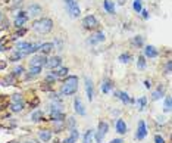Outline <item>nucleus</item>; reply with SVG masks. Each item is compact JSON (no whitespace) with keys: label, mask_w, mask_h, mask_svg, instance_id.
<instances>
[{"label":"nucleus","mask_w":172,"mask_h":143,"mask_svg":"<svg viewBox=\"0 0 172 143\" xmlns=\"http://www.w3.org/2000/svg\"><path fill=\"white\" fill-rule=\"evenodd\" d=\"M5 50V46H3V40H0V52Z\"/></svg>","instance_id":"37998d69"},{"label":"nucleus","mask_w":172,"mask_h":143,"mask_svg":"<svg viewBox=\"0 0 172 143\" xmlns=\"http://www.w3.org/2000/svg\"><path fill=\"white\" fill-rule=\"evenodd\" d=\"M132 44L134 46H143V37L141 35H137V37H134V40H132Z\"/></svg>","instance_id":"473e14b6"},{"label":"nucleus","mask_w":172,"mask_h":143,"mask_svg":"<svg viewBox=\"0 0 172 143\" xmlns=\"http://www.w3.org/2000/svg\"><path fill=\"white\" fill-rule=\"evenodd\" d=\"M33 30L38 34H47L53 30V21L50 18H41L33 22Z\"/></svg>","instance_id":"f03ea898"},{"label":"nucleus","mask_w":172,"mask_h":143,"mask_svg":"<svg viewBox=\"0 0 172 143\" xmlns=\"http://www.w3.org/2000/svg\"><path fill=\"white\" fill-rule=\"evenodd\" d=\"M144 86H146V89H150V87H152V83H150L149 80H146V81H144Z\"/></svg>","instance_id":"79ce46f5"},{"label":"nucleus","mask_w":172,"mask_h":143,"mask_svg":"<svg viewBox=\"0 0 172 143\" xmlns=\"http://www.w3.org/2000/svg\"><path fill=\"white\" fill-rule=\"evenodd\" d=\"M50 118H52L53 121H63V118H65V115H63L62 112H52V115H50Z\"/></svg>","instance_id":"bb28decb"},{"label":"nucleus","mask_w":172,"mask_h":143,"mask_svg":"<svg viewBox=\"0 0 172 143\" xmlns=\"http://www.w3.org/2000/svg\"><path fill=\"white\" fill-rule=\"evenodd\" d=\"M115 96H116L118 99H121L124 103H134V102H135L134 99L130 97V94H128V93H125V92H116V93H115Z\"/></svg>","instance_id":"f8f14e48"},{"label":"nucleus","mask_w":172,"mask_h":143,"mask_svg":"<svg viewBox=\"0 0 172 143\" xmlns=\"http://www.w3.org/2000/svg\"><path fill=\"white\" fill-rule=\"evenodd\" d=\"M47 62V58L46 55H35L33 56V59L30 61V67L31 68H43Z\"/></svg>","instance_id":"39448f33"},{"label":"nucleus","mask_w":172,"mask_h":143,"mask_svg":"<svg viewBox=\"0 0 172 143\" xmlns=\"http://www.w3.org/2000/svg\"><path fill=\"white\" fill-rule=\"evenodd\" d=\"M112 87H113L112 81H110V80H105V81L102 83V92H103V93H109L110 90H112Z\"/></svg>","instance_id":"412c9836"},{"label":"nucleus","mask_w":172,"mask_h":143,"mask_svg":"<svg viewBox=\"0 0 172 143\" xmlns=\"http://www.w3.org/2000/svg\"><path fill=\"white\" fill-rule=\"evenodd\" d=\"M5 65H6V64H5V62H2V64H0V69H2V68H5Z\"/></svg>","instance_id":"c03bdc74"},{"label":"nucleus","mask_w":172,"mask_h":143,"mask_svg":"<svg viewBox=\"0 0 172 143\" xmlns=\"http://www.w3.org/2000/svg\"><path fill=\"white\" fill-rule=\"evenodd\" d=\"M107 130H109V124L105 123V121H100L99 123V128L97 131L94 133V139H96V143H102L105 136L107 134Z\"/></svg>","instance_id":"7ed1b4c3"},{"label":"nucleus","mask_w":172,"mask_h":143,"mask_svg":"<svg viewBox=\"0 0 172 143\" xmlns=\"http://www.w3.org/2000/svg\"><path fill=\"white\" fill-rule=\"evenodd\" d=\"M163 111H165V112H169V111H171V96H166V97H165Z\"/></svg>","instance_id":"c756f323"},{"label":"nucleus","mask_w":172,"mask_h":143,"mask_svg":"<svg viewBox=\"0 0 172 143\" xmlns=\"http://www.w3.org/2000/svg\"><path fill=\"white\" fill-rule=\"evenodd\" d=\"M110 143H124L122 139H113V140H110Z\"/></svg>","instance_id":"a19ab883"},{"label":"nucleus","mask_w":172,"mask_h":143,"mask_svg":"<svg viewBox=\"0 0 172 143\" xmlns=\"http://www.w3.org/2000/svg\"><path fill=\"white\" fill-rule=\"evenodd\" d=\"M137 67H138L140 69H144V68H146V61H144V58H143V56H140V58H138Z\"/></svg>","instance_id":"f704fd0d"},{"label":"nucleus","mask_w":172,"mask_h":143,"mask_svg":"<svg viewBox=\"0 0 172 143\" xmlns=\"http://www.w3.org/2000/svg\"><path fill=\"white\" fill-rule=\"evenodd\" d=\"M28 13H31V15H40L41 6H38V5H31V6L28 8Z\"/></svg>","instance_id":"5701e85b"},{"label":"nucleus","mask_w":172,"mask_h":143,"mask_svg":"<svg viewBox=\"0 0 172 143\" xmlns=\"http://www.w3.org/2000/svg\"><path fill=\"white\" fill-rule=\"evenodd\" d=\"M10 143H18V142H10Z\"/></svg>","instance_id":"de8ad7c7"},{"label":"nucleus","mask_w":172,"mask_h":143,"mask_svg":"<svg viewBox=\"0 0 172 143\" xmlns=\"http://www.w3.org/2000/svg\"><path fill=\"white\" fill-rule=\"evenodd\" d=\"M75 123H77V121H75V118H72V117L69 118V126H71V127H74Z\"/></svg>","instance_id":"58836bf2"},{"label":"nucleus","mask_w":172,"mask_h":143,"mask_svg":"<svg viewBox=\"0 0 172 143\" xmlns=\"http://www.w3.org/2000/svg\"><path fill=\"white\" fill-rule=\"evenodd\" d=\"M24 67H16L15 68V72H13V75H21V74H24Z\"/></svg>","instance_id":"c9c22d12"},{"label":"nucleus","mask_w":172,"mask_h":143,"mask_svg":"<svg viewBox=\"0 0 172 143\" xmlns=\"http://www.w3.org/2000/svg\"><path fill=\"white\" fill-rule=\"evenodd\" d=\"M53 47H55L53 43H43V44L40 46L41 55H47V53H50V52L53 50Z\"/></svg>","instance_id":"a211bd4d"},{"label":"nucleus","mask_w":172,"mask_h":143,"mask_svg":"<svg viewBox=\"0 0 172 143\" xmlns=\"http://www.w3.org/2000/svg\"><path fill=\"white\" fill-rule=\"evenodd\" d=\"M155 143H165V139L160 134H156L155 136Z\"/></svg>","instance_id":"e433bc0d"},{"label":"nucleus","mask_w":172,"mask_h":143,"mask_svg":"<svg viewBox=\"0 0 172 143\" xmlns=\"http://www.w3.org/2000/svg\"><path fill=\"white\" fill-rule=\"evenodd\" d=\"M27 19H28V16H27V13H25V12H18L16 19H15V27L21 28V27L27 22Z\"/></svg>","instance_id":"9b49d317"},{"label":"nucleus","mask_w":172,"mask_h":143,"mask_svg":"<svg viewBox=\"0 0 172 143\" xmlns=\"http://www.w3.org/2000/svg\"><path fill=\"white\" fill-rule=\"evenodd\" d=\"M74 108H75V112L77 114H80L81 117H84L85 115V109H84V105H82V102L78 99V97H75L74 101Z\"/></svg>","instance_id":"ddd939ff"},{"label":"nucleus","mask_w":172,"mask_h":143,"mask_svg":"<svg viewBox=\"0 0 172 143\" xmlns=\"http://www.w3.org/2000/svg\"><path fill=\"white\" fill-rule=\"evenodd\" d=\"M57 78V74H56V71H52V72H49L47 75H46V81H49V83H53V81H56Z\"/></svg>","instance_id":"cd10ccee"},{"label":"nucleus","mask_w":172,"mask_h":143,"mask_svg":"<svg viewBox=\"0 0 172 143\" xmlns=\"http://www.w3.org/2000/svg\"><path fill=\"white\" fill-rule=\"evenodd\" d=\"M105 40V34H103V31H99L97 34H94V35H91V38L88 40V43L90 44H96V43H100Z\"/></svg>","instance_id":"dca6fc26"},{"label":"nucleus","mask_w":172,"mask_h":143,"mask_svg":"<svg viewBox=\"0 0 172 143\" xmlns=\"http://www.w3.org/2000/svg\"><path fill=\"white\" fill-rule=\"evenodd\" d=\"M25 143H38V142H35V140H28V142H25Z\"/></svg>","instance_id":"a18cd8bd"},{"label":"nucleus","mask_w":172,"mask_h":143,"mask_svg":"<svg viewBox=\"0 0 172 143\" xmlns=\"http://www.w3.org/2000/svg\"><path fill=\"white\" fill-rule=\"evenodd\" d=\"M166 72H171V61H168L166 64Z\"/></svg>","instance_id":"ea45409f"},{"label":"nucleus","mask_w":172,"mask_h":143,"mask_svg":"<svg viewBox=\"0 0 172 143\" xmlns=\"http://www.w3.org/2000/svg\"><path fill=\"white\" fill-rule=\"evenodd\" d=\"M56 74H57V77H65V75H68V68H59L56 71Z\"/></svg>","instance_id":"72a5a7b5"},{"label":"nucleus","mask_w":172,"mask_h":143,"mask_svg":"<svg viewBox=\"0 0 172 143\" xmlns=\"http://www.w3.org/2000/svg\"><path fill=\"white\" fill-rule=\"evenodd\" d=\"M22 109H24V102L10 103V111H12V112H21Z\"/></svg>","instance_id":"4be33fe9"},{"label":"nucleus","mask_w":172,"mask_h":143,"mask_svg":"<svg viewBox=\"0 0 172 143\" xmlns=\"http://www.w3.org/2000/svg\"><path fill=\"white\" fill-rule=\"evenodd\" d=\"M31 119L35 121V123H37V121H43V112H41V111L33 112V114H31Z\"/></svg>","instance_id":"393cba45"},{"label":"nucleus","mask_w":172,"mask_h":143,"mask_svg":"<svg viewBox=\"0 0 172 143\" xmlns=\"http://www.w3.org/2000/svg\"><path fill=\"white\" fill-rule=\"evenodd\" d=\"M141 13H143V18H144V19H147L149 18V12L146 10V9H141Z\"/></svg>","instance_id":"4c0bfd02"},{"label":"nucleus","mask_w":172,"mask_h":143,"mask_svg":"<svg viewBox=\"0 0 172 143\" xmlns=\"http://www.w3.org/2000/svg\"><path fill=\"white\" fill-rule=\"evenodd\" d=\"M146 136H147V127H146V123H144V119H140L138 126H137L135 139H137V140H143Z\"/></svg>","instance_id":"423d86ee"},{"label":"nucleus","mask_w":172,"mask_h":143,"mask_svg":"<svg viewBox=\"0 0 172 143\" xmlns=\"http://www.w3.org/2000/svg\"><path fill=\"white\" fill-rule=\"evenodd\" d=\"M78 137H80L78 130H77V128H72V130H71V134H69V137H66L65 140H63V143H75L77 140H78Z\"/></svg>","instance_id":"4468645a"},{"label":"nucleus","mask_w":172,"mask_h":143,"mask_svg":"<svg viewBox=\"0 0 172 143\" xmlns=\"http://www.w3.org/2000/svg\"><path fill=\"white\" fill-rule=\"evenodd\" d=\"M144 55L147 58H156L157 56V50H156L155 46H146L144 47Z\"/></svg>","instance_id":"f3484780"},{"label":"nucleus","mask_w":172,"mask_h":143,"mask_svg":"<svg viewBox=\"0 0 172 143\" xmlns=\"http://www.w3.org/2000/svg\"><path fill=\"white\" fill-rule=\"evenodd\" d=\"M119 61H121L122 64H128V62L131 61V55H130V53H122V55L119 56Z\"/></svg>","instance_id":"c85d7f7f"},{"label":"nucleus","mask_w":172,"mask_h":143,"mask_svg":"<svg viewBox=\"0 0 172 143\" xmlns=\"http://www.w3.org/2000/svg\"><path fill=\"white\" fill-rule=\"evenodd\" d=\"M60 62H62V59L59 58V56H53V58H50L49 61L46 62L44 67L49 68V69H56V68L60 65Z\"/></svg>","instance_id":"9d476101"},{"label":"nucleus","mask_w":172,"mask_h":143,"mask_svg":"<svg viewBox=\"0 0 172 143\" xmlns=\"http://www.w3.org/2000/svg\"><path fill=\"white\" fill-rule=\"evenodd\" d=\"M93 140H94V131L87 130L85 134H84V139H82V143H93Z\"/></svg>","instance_id":"6ab92c4d"},{"label":"nucleus","mask_w":172,"mask_h":143,"mask_svg":"<svg viewBox=\"0 0 172 143\" xmlns=\"http://www.w3.org/2000/svg\"><path fill=\"white\" fill-rule=\"evenodd\" d=\"M103 6H105V9H106L109 13H115V5L110 0H105L103 2Z\"/></svg>","instance_id":"b1692460"},{"label":"nucleus","mask_w":172,"mask_h":143,"mask_svg":"<svg viewBox=\"0 0 172 143\" xmlns=\"http://www.w3.org/2000/svg\"><path fill=\"white\" fill-rule=\"evenodd\" d=\"M65 5L66 8H68V12H69V15L72 18H78L80 16V6H78V3H77V0H65Z\"/></svg>","instance_id":"20e7f679"},{"label":"nucleus","mask_w":172,"mask_h":143,"mask_svg":"<svg viewBox=\"0 0 172 143\" xmlns=\"http://www.w3.org/2000/svg\"><path fill=\"white\" fill-rule=\"evenodd\" d=\"M38 137H40L41 142H50V139H52V131L50 130H40L38 131Z\"/></svg>","instance_id":"2eb2a0df"},{"label":"nucleus","mask_w":172,"mask_h":143,"mask_svg":"<svg viewBox=\"0 0 172 143\" xmlns=\"http://www.w3.org/2000/svg\"><path fill=\"white\" fill-rule=\"evenodd\" d=\"M82 25L85 27V28H88V30H94V28L99 27V21L96 19V16L88 15V16H85L82 19Z\"/></svg>","instance_id":"0eeeda50"},{"label":"nucleus","mask_w":172,"mask_h":143,"mask_svg":"<svg viewBox=\"0 0 172 143\" xmlns=\"http://www.w3.org/2000/svg\"><path fill=\"white\" fill-rule=\"evenodd\" d=\"M146 105H147V99H146L144 96H141L138 101H137V106H138V109L143 111L144 108H146Z\"/></svg>","instance_id":"a878e982"},{"label":"nucleus","mask_w":172,"mask_h":143,"mask_svg":"<svg viewBox=\"0 0 172 143\" xmlns=\"http://www.w3.org/2000/svg\"><path fill=\"white\" fill-rule=\"evenodd\" d=\"M115 130H116V133H119V134H125V133L128 131L127 123H125L124 119H121V118H118L116 123H115Z\"/></svg>","instance_id":"1a4fd4ad"},{"label":"nucleus","mask_w":172,"mask_h":143,"mask_svg":"<svg viewBox=\"0 0 172 143\" xmlns=\"http://www.w3.org/2000/svg\"><path fill=\"white\" fill-rule=\"evenodd\" d=\"M85 92H87L88 101L91 102L94 99V86H93V81H91L90 77H85Z\"/></svg>","instance_id":"6e6552de"},{"label":"nucleus","mask_w":172,"mask_h":143,"mask_svg":"<svg viewBox=\"0 0 172 143\" xmlns=\"http://www.w3.org/2000/svg\"><path fill=\"white\" fill-rule=\"evenodd\" d=\"M132 8H134V10H135L137 13H140V12H141V0H134Z\"/></svg>","instance_id":"2f4dec72"},{"label":"nucleus","mask_w":172,"mask_h":143,"mask_svg":"<svg viewBox=\"0 0 172 143\" xmlns=\"http://www.w3.org/2000/svg\"><path fill=\"white\" fill-rule=\"evenodd\" d=\"M163 92H165V87H163V86H159V87H157V90L153 92V94H152V99H153V101H159V99L162 97Z\"/></svg>","instance_id":"aec40b11"},{"label":"nucleus","mask_w":172,"mask_h":143,"mask_svg":"<svg viewBox=\"0 0 172 143\" xmlns=\"http://www.w3.org/2000/svg\"><path fill=\"white\" fill-rule=\"evenodd\" d=\"M2 19H3V15H2V13H0V21H2Z\"/></svg>","instance_id":"49530a36"},{"label":"nucleus","mask_w":172,"mask_h":143,"mask_svg":"<svg viewBox=\"0 0 172 143\" xmlns=\"http://www.w3.org/2000/svg\"><path fill=\"white\" fill-rule=\"evenodd\" d=\"M78 90V77L77 75H69L66 78V81L62 84L60 89V94L63 96H72Z\"/></svg>","instance_id":"f257e3e1"},{"label":"nucleus","mask_w":172,"mask_h":143,"mask_svg":"<svg viewBox=\"0 0 172 143\" xmlns=\"http://www.w3.org/2000/svg\"><path fill=\"white\" fill-rule=\"evenodd\" d=\"M18 102H22V96H21L19 93L12 94V97H10V103H18Z\"/></svg>","instance_id":"7c9ffc66"}]
</instances>
